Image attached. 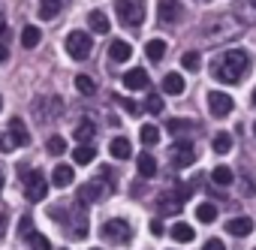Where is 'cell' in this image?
<instances>
[{
	"instance_id": "6da1fadb",
	"label": "cell",
	"mask_w": 256,
	"mask_h": 250,
	"mask_svg": "<svg viewBox=\"0 0 256 250\" xmlns=\"http://www.w3.org/2000/svg\"><path fill=\"white\" fill-rule=\"evenodd\" d=\"M247 70H250V54H247L244 48H229V52H223V54L214 60V66H211L214 78L223 82V84H238V82L247 76Z\"/></svg>"
},
{
	"instance_id": "7a4b0ae2",
	"label": "cell",
	"mask_w": 256,
	"mask_h": 250,
	"mask_svg": "<svg viewBox=\"0 0 256 250\" xmlns=\"http://www.w3.org/2000/svg\"><path fill=\"white\" fill-rule=\"evenodd\" d=\"M241 30L238 18H229V16H217L205 24V40L208 42H223V40H232L235 34Z\"/></svg>"
},
{
	"instance_id": "3957f363",
	"label": "cell",
	"mask_w": 256,
	"mask_h": 250,
	"mask_svg": "<svg viewBox=\"0 0 256 250\" xmlns=\"http://www.w3.org/2000/svg\"><path fill=\"white\" fill-rule=\"evenodd\" d=\"M22 184H24L28 202H42L46 193H48V181L40 169H22Z\"/></svg>"
},
{
	"instance_id": "277c9868",
	"label": "cell",
	"mask_w": 256,
	"mask_h": 250,
	"mask_svg": "<svg viewBox=\"0 0 256 250\" xmlns=\"http://www.w3.org/2000/svg\"><path fill=\"white\" fill-rule=\"evenodd\" d=\"M114 12L126 28H139L145 22V0H118Z\"/></svg>"
},
{
	"instance_id": "5b68a950",
	"label": "cell",
	"mask_w": 256,
	"mask_h": 250,
	"mask_svg": "<svg viewBox=\"0 0 256 250\" xmlns=\"http://www.w3.org/2000/svg\"><path fill=\"white\" fill-rule=\"evenodd\" d=\"M90 52H94V40H90V34H84V30H72V34L66 36V54H70L72 60H84Z\"/></svg>"
},
{
	"instance_id": "8992f818",
	"label": "cell",
	"mask_w": 256,
	"mask_h": 250,
	"mask_svg": "<svg viewBox=\"0 0 256 250\" xmlns=\"http://www.w3.org/2000/svg\"><path fill=\"white\" fill-rule=\"evenodd\" d=\"M102 238L108 244H126V241L133 238V229H130L126 220H106L102 223Z\"/></svg>"
},
{
	"instance_id": "52a82bcc",
	"label": "cell",
	"mask_w": 256,
	"mask_h": 250,
	"mask_svg": "<svg viewBox=\"0 0 256 250\" xmlns=\"http://www.w3.org/2000/svg\"><path fill=\"white\" fill-rule=\"evenodd\" d=\"M52 217H54V220H66V223H70V235H76V238H84V235H88V217H84L82 211L66 214V211L58 205V208H52Z\"/></svg>"
},
{
	"instance_id": "ba28073f",
	"label": "cell",
	"mask_w": 256,
	"mask_h": 250,
	"mask_svg": "<svg viewBox=\"0 0 256 250\" xmlns=\"http://www.w3.org/2000/svg\"><path fill=\"white\" fill-rule=\"evenodd\" d=\"M169 160H172V166H175V169H184V166H190V163L196 160V151H193V142H187V139H181V142H175V145L169 148Z\"/></svg>"
},
{
	"instance_id": "9c48e42d",
	"label": "cell",
	"mask_w": 256,
	"mask_h": 250,
	"mask_svg": "<svg viewBox=\"0 0 256 250\" xmlns=\"http://www.w3.org/2000/svg\"><path fill=\"white\" fill-rule=\"evenodd\" d=\"M208 108H211L214 118H229V112H232V96L223 94V90H211V94H208Z\"/></svg>"
},
{
	"instance_id": "30bf717a",
	"label": "cell",
	"mask_w": 256,
	"mask_h": 250,
	"mask_svg": "<svg viewBox=\"0 0 256 250\" xmlns=\"http://www.w3.org/2000/svg\"><path fill=\"white\" fill-rule=\"evenodd\" d=\"M157 12H160V18H163L166 24H178V22L184 18V6L178 4V0H160V4H157Z\"/></svg>"
},
{
	"instance_id": "8fae6325",
	"label": "cell",
	"mask_w": 256,
	"mask_h": 250,
	"mask_svg": "<svg viewBox=\"0 0 256 250\" xmlns=\"http://www.w3.org/2000/svg\"><path fill=\"white\" fill-rule=\"evenodd\" d=\"M235 18L241 28L256 24V0H235Z\"/></svg>"
},
{
	"instance_id": "7c38bea8",
	"label": "cell",
	"mask_w": 256,
	"mask_h": 250,
	"mask_svg": "<svg viewBox=\"0 0 256 250\" xmlns=\"http://www.w3.org/2000/svg\"><path fill=\"white\" fill-rule=\"evenodd\" d=\"M148 84H151V78H148V72H145L142 66L124 72V88H130V90H145Z\"/></svg>"
},
{
	"instance_id": "4fadbf2b",
	"label": "cell",
	"mask_w": 256,
	"mask_h": 250,
	"mask_svg": "<svg viewBox=\"0 0 256 250\" xmlns=\"http://www.w3.org/2000/svg\"><path fill=\"white\" fill-rule=\"evenodd\" d=\"M10 139H12L16 148H28L30 145V133H28V127H24L22 118H12L10 120Z\"/></svg>"
},
{
	"instance_id": "5bb4252c",
	"label": "cell",
	"mask_w": 256,
	"mask_h": 250,
	"mask_svg": "<svg viewBox=\"0 0 256 250\" xmlns=\"http://www.w3.org/2000/svg\"><path fill=\"white\" fill-rule=\"evenodd\" d=\"M102 196H106V187H102L100 181H88V184L78 187V202H82V205H90V202H96V199H102Z\"/></svg>"
},
{
	"instance_id": "9a60e30c",
	"label": "cell",
	"mask_w": 256,
	"mask_h": 250,
	"mask_svg": "<svg viewBox=\"0 0 256 250\" xmlns=\"http://www.w3.org/2000/svg\"><path fill=\"white\" fill-rule=\"evenodd\" d=\"M130 54H133V48H130V42H126V40H112V46H108V58H112L114 64L130 60Z\"/></svg>"
},
{
	"instance_id": "2e32d148",
	"label": "cell",
	"mask_w": 256,
	"mask_h": 250,
	"mask_svg": "<svg viewBox=\"0 0 256 250\" xmlns=\"http://www.w3.org/2000/svg\"><path fill=\"white\" fill-rule=\"evenodd\" d=\"M226 232L235 235V238H244V235L253 232V220H250V217H232V220L226 223Z\"/></svg>"
},
{
	"instance_id": "e0dca14e",
	"label": "cell",
	"mask_w": 256,
	"mask_h": 250,
	"mask_svg": "<svg viewBox=\"0 0 256 250\" xmlns=\"http://www.w3.org/2000/svg\"><path fill=\"white\" fill-rule=\"evenodd\" d=\"M157 205H160V211H166V214H178L181 205H184V199H181L178 193H163V196L157 199Z\"/></svg>"
},
{
	"instance_id": "ac0fdd59",
	"label": "cell",
	"mask_w": 256,
	"mask_h": 250,
	"mask_svg": "<svg viewBox=\"0 0 256 250\" xmlns=\"http://www.w3.org/2000/svg\"><path fill=\"white\" fill-rule=\"evenodd\" d=\"M163 90H166L169 96H181V94H184V78H181L178 72H169V76L163 78Z\"/></svg>"
},
{
	"instance_id": "d6986e66",
	"label": "cell",
	"mask_w": 256,
	"mask_h": 250,
	"mask_svg": "<svg viewBox=\"0 0 256 250\" xmlns=\"http://www.w3.org/2000/svg\"><path fill=\"white\" fill-rule=\"evenodd\" d=\"M136 169H139V175H142V178H154V175H157V160H154L151 154H139Z\"/></svg>"
},
{
	"instance_id": "ffe728a7",
	"label": "cell",
	"mask_w": 256,
	"mask_h": 250,
	"mask_svg": "<svg viewBox=\"0 0 256 250\" xmlns=\"http://www.w3.org/2000/svg\"><path fill=\"white\" fill-rule=\"evenodd\" d=\"M52 184L54 187H70L72 184V166H54V172H52Z\"/></svg>"
},
{
	"instance_id": "44dd1931",
	"label": "cell",
	"mask_w": 256,
	"mask_h": 250,
	"mask_svg": "<svg viewBox=\"0 0 256 250\" xmlns=\"http://www.w3.org/2000/svg\"><path fill=\"white\" fill-rule=\"evenodd\" d=\"M108 151H112V157L114 160H126L133 154V148H130V142H126L124 136H118V139H112V145H108Z\"/></svg>"
},
{
	"instance_id": "7402d4cb",
	"label": "cell",
	"mask_w": 256,
	"mask_h": 250,
	"mask_svg": "<svg viewBox=\"0 0 256 250\" xmlns=\"http://www.w3.org/2000/svg\"><path fill=\"white\" fill-rule=\"evenodd\" d=\"M60 16V0H40V18L52 22Z\"/></svg>"
},
{
	"instance_id": "603a6c76",
	"label": "cell",
	"mask_w": 256,
	"mask_h": 250,
	"mask_svg": "<svg viewBox=\"0 0 256 250\" xmlns=\"http://www.w3.org/2000/svg\"><path fill=\"white\" fill-rule=\"evenodd\" d=\"M88 22H90V30L94 34H108V18H106V12H100V10H94L90 16H88Z\"/></svg>"
},
{
	"instance_id": "cb8c5ba5",
	"label": "cell",
	"mask_w": 256,
	"mask_h": 250,
	"mask_svg": "<svg viewBox=\"0 0 256 250\" xmlns=\"http://www.w3.org/2000/svg\"><path fill=\"white\" fill-rule=\"evenodd\" d=\"M40 40H42V34H40V28H34V24H28V28L22 30V46H24V48H36V46H40Z\"/></svg>"
},
{
	"instance_id": "d4e9b609",
	"label": "cell",
	"mask_w": 256,
	"mask_h": 250,
	"mask_svg": "<svg viewBox=\"0 0 256 250\" xmlns=\"http://www.w3.org/2000/svg\"><path fill=\"white\" fill-rule=\"evenodd\" d=\"M211 151L214 154H229L232 151V133H217L214 142H211Z\"/></svg>"
},
{
	"instance_id": "484cf974",
	"label": "cell",
	"mask_w": 256,
	"mask_h": 250,
	"mask_svg": "<svg viewBox=\"0 0 256 250\" xmlns=\"http://www.w3.org/2000/svg\"><path fill=\"white\" fill-rule=\"evenodd\" d=\"M169 235L175 238V241H181V244H187V241H193V226H187V223H175L172 229H169Z\"/></svg>"
},
{
	"instance_id": "4316f807",
	"label": "cell",
	"mask_w": 256,
	"mask_h": 250,
	"mask_svg": "<svg viewBox=\"0 0 256 250\" xmlns=\"http://www.w3.org/2000/svg\"><path fill=\"white\" fill-rule=\"evenodd\" d=\"M139 139H142V145H148V148H154V145L160 142V130L154 127V124H145V127L139 130Z\"/></svg>"
},
{
	"instance_id": "83f0119b",
	"label": "cell",
	"mask_w": 256,
	"mask_h": 250,
	"mask_svg": "<svg viewBox=\"0 0 256 250\" xmlns=\"http://www.w3.org/2000/svg\"><path fill=\"white\" fill-rule=\"evenodd\" d=\"M145 54H148V60H163V54H166V42L163 40H151L148 46H145Z\"/></svg>"
},
{
	"instance_id": "f1b7e54d",
	"label": "cell",
	"mask_w": 256,
	"mask_h": 250,
	"mask_svg": "<svg viewBox=\"0 0 256 250\" xmlns=\"http://www.w3.org/2000/svg\"><path fill=\"white\" fill-rule=\"evenodd\" d=\"M94 157H96V151H94L90 145H78V148L72 151V160H76L78 166H88V163H94Z\"/></svg>"
},
{
	"instance_id": "f546056e",
	"label": "cell",
	"mask_w": 256,
	"mask_h": 250,
	"mask_svg": "<svg viewBox=\"0 0 256 250\" xmlns=\"http://www.w3.org/2000/svg\"><path fill=\"white\" fill-rule=\"evenodd\" d=\"M232 178H235V175H232V169H229V166H217V169L211 172V181H214L217 187H229V184H232Z\"/></svg>"
},
{
	"instance_id": "4dcf8cb0",
	"label": "cell",
	"mask_w": 256,
	"mask_h": 250,
	"mask_svg": "<svg viewBox=\"0 0 256 250\" xmlns=\"http://www.w3.org/2000/svg\"><path fill=\"white\" fill-rule=\"evenodd\" d=\"M196 217H199V223H214L217 220V205L214 202H202L196 208Z\"/></svg>"
},
{
	"instance_id": "1f68e13d",
	"label": "cell",
	"mask_w": 256,
	"mask_h": 250,
	"mask_svg": "<svg viewBox=\"0 0 256 250\" xmlns=\"http://www.w3.org/2000/svg\"><path fill=\"white\" fill-rule=\"evenodd\" d=\"M94 133H96V127H94V124H90V120H82V124H78V127H76V139H78L82 145H88V142L94 139Z\"/></svg>"
},
{
	"instance_id": "d6a6232c",
	"label": "cell",
	"mask_w": 256,
	"mask_h": 250,
	"mask_svg": "<svg viewBox=\"0 0 256 250\" xmlns=\"http://www.w3.org/2000/svg\"><path fill=\"white\" fill-rule=\"evenodd\" d=\"M166 127H169V133L178 136V133H190V130H193V120H187V118H172Z\"/></svg>"
},
{
	"instance_id": "836d02e7",
	"label": "cell",
	"mask_w": 256,
	"mask_h": 250,
	"mask_svg": "<svg viewBox=\"0 0 256 250\" xmlns=\"http://www.w3.org/2000/svg\"><path fill=\"white\" fill-rule=\"evenodd\" d=\"M76 88H78V94H84V96H94V94H96V84H94L90 76H76Z\"/></svg>"
},
{
	"instance_id": "e575fe53",
	"label": "cell",
	"mask_w": 256,
	"mask_h": 250,
	"mask_svg": "<svg viewBox=\"0 0 256 250\" xmlns=\"http://www.w3.org/2000/svg\"><path fill=\"white\" fill-rule=\"evenodd\" d=\"M28 244H30V250H52V244H48V238L46 235H40V232H28Z\"/></svg>"
},
{
	"instance_id": "d590c367",
	"label": "cell",
	"mask_w": 256,
	"mask_h": 250,
	"mask_svg": "<svg viewBox=\"0 0 256 250\" xmlns=\"http://www.w3.org/2000/svg\"><path fill=\"white\" fill-rule=\"evenodd\" d=\"M145 112L148 114H160L163 112V96L160 94H148L145 96Z\"/></svg>"
},
{
	"instance_id": "8d00e7d4",
	"label": "cell",
	"mask_w": 256,
	"mask_h": 250,
	"mask_svg": "<svg viewBox=\"0 0 256 250\" xmlns=\"http://www.w3.org/2000/svg\"><path fill=\"white\" fill-rule=\"evenodd\" d=\"M48 154H54V157H60L64 151H66V142H64V136H48Z\"/></svg>"
},
{
	"instance_id": "74e56055",
	"label": "cell",
	"mask_w": 256,
	"mask_h": 250,
	"mask_svg": "<svg viewBox=\"0 0 256 250\" xmlns=\"http://www.w3.org/2000/svg\"><path fill=\"white\" fill-rule=\"evenodd\" d=\"M199 60H202V58H199V52H187V54L181 58V64H184V70H190V72H196V70L202 66Z\"/></svg>"
},
{
	"instance_id": "f35d334b",
	"label": "cell",
	"mask_w": 256,
	"mask_h": 250,
	"mask_svg": "<svg viewBox=\"0 0 256 250\" xmlns=\"http://www.w3.org/2000/svg\"><path fill=\"white\" fill-rule=\"evenodd\" d=\"M30 229H34V220H30V214H24V217L18 220V235H22V238H28V232H30Z\"/></svg>"
},
{
	"instance_id": "ab89813d",
	"label": "cell",
	"mask_w": 256,
	"mask_h": 250,
	"mask_svg": "<svg viewBox=\"0 0 256 250\" xmlns=\"http://www.w3.org/2000/svg\"><path fill=\"white\" fill-rule=\"evenodd\" d=\"M118 102H120V106H124L126 112H130V114H139V106H136L133 100H126V96H118Z\"/></svg>"
},
{
	"instance_id": "60d3db41",
	"label": "cell",
	"mask_w": 256,
	"mask_h": 250,
	"mask_svg": "<svg viewBox=\"0 0 256 250\" xmlns=\"http://www.w3.org/2000/svg\"><path fill=\"white\" fill-rule=\"evenodd\" d=\"M202 250H226V244H223V241H220V238H208V241H205V247H202Z\"/></svg>"
},
{
	"instance_id": "b9f144b4",
	"label": "cell",
	"mask_w": 256,
	"mask_h": 250,
	"mask_svg": "<svg viewBox=\"0 0 256 250\" xmlns=\"http://www.w3.org/2000/svg\"><path fill=\"white\" fill-rule=\"evenodd\" d=\"M12 148H16V145H12V139H10L6 133H0V151L6 154V151H12Z\"/></svg>"
},
{
	"instance_id": "7bdbcfd3",
	"label": "cell",
	"mask_w": 256,
	"mask_h": 250,
	"mask_svg": "<svg viewBox=\"0 0 256 250\" xmlns=\"http://www.w3.org/2000/svg\"><path fill=\"white\" fill-rule=\"evenodd\" d=\"M166 229H163V223L160 220H151V235H163Z\"/></svg>"
},
{
	"instance_id": "ee69618b",
	"label": "cell",
	"mask_w": 256,
	"mask_h": 250,
	"mask_svg": "<svg viewBox=\"0 0 256 250\" xmlns=\"http://www.w3.org/2000/svg\"><path fill=\"white\" fill-rule=\"evenodd\" d=\"M6 235V211H0V238Z\"/></svg>"
},
{
	"instance_id": "f6af8a7d",
	"label": "cell",
	"mask_w": 256,
	"mask_h": 250,
	"mask_svg": "<svg viewBox=\"0 0 256 250\" xmlns=\"http://www.w3.org/2000/svg\"><path fill=\"white\" fill-rule=\"evenodd\" d=\"M6 58H10V48H6L4 42H0V66H4V64H6Z\"/></svg>"
},
{
	"instance_id": "bcb514c9",
	"label": "cell",
	"mask_w": 256,
	"mask_h": 250,
	"mask_svg": "<svg viewBox=\"0 0 256 250\" xmlns=\"http://www.w3.org/2000/svg\"><path fill=\"white\" fill-rule=\"evenodd\" d=\"M244 193H247V196H253V193H256V187H253V181H250V178H244Z\"/></svg>"
},
{
	"instance_id": "7dc6e473",
	"label": "cell",
	"mask_w": 256,
	"mask_h": 250,
	"mask_svg": "<svg viewBox=\"0 0 256 250\" xmlns=\"http://www.w3.org/2000/svg\"><path fill=\"white\" fill-rule=\"evenodd\" d=\"M4 30H6V18H4V16H0V34H4Z\"/></svg>"
},
{
	"instance_id": "c3c4849f",
	"label": "cell",
	"mask_w": 256,
	"mask_h": 250,
	"mask_svg": "<svg viewBox=\"0 0 256 250\" xmlns=\"http://www.w3.org/2000/svg\"><path fill=\"white\" fill-rule=\"evenodd\" d=\"M0 193H4V172H0Z\"/></svg>"
},
{
	"instance_id": "681fc988",
	"label": "cell",
	"mask_w": 256,
	"mask_h": 250,
	"mask_svg": "<svg viewBox=\"0 0 256 250\" xmlns=\"http://www.w3.org/2000/svg\"><path fill=\"white\" fill-rule=\"evenodd\" d=\"M253 106H256V88H253Z\"/></svg>"
},
{
	"instance_id": "f907efd6",
	"label": "cell",
	"mask_w": 256,
	"mask_h": 250,
	"mask_svg": "<svg viewBox=\"0 0 256 250\" xmlns=\"http://www.w3.org/2000/svg\"><path fill=\"white\" fill-rule=\"evenodd\" d=\"M199 4H211V0H199Z\"/></svg>"
},
{
	"instance_id": "816d5d0a",
	"label": "cell",
	"mask_w": 256,
	"mask_h": 250,
	"mask_svg": "<svg viewBox=\"0 0 256 250\" xmlns=\"http://www.w3.org/2000/svg\"><path fill=\"white\" fill-rule=\"evenodd\" d=\"M0 108H4V100H0Z\"/></svg>"
},
{
	"instance_id": "f5cc1de1",
	"label": "cell",
	"mask_w": 256,
	"mask_h": 250,
	"mask_svg": "<svg viewBox=\"0 0 256 250\" xmlns=\"http://www.w3.org/2000/svg\"><path fill=\"white\" fill-rule=\"evenodd\" d=\"M253 133H256V124H253Z\"/></svg>"
},
{
	"instance_id": "db71d44e",
	"label": "cell",
	"mask_w": 256,
	"mask_h": 250,
	"mask_svg": "<svg viewBox=\"0 0 256 250\" xmlns=\"http://www.w3.org/2000/svg\"><path fill=\"white\" fill-rule=\"evenodd\" d=\"M94 250H100V247H94Z\"/></svg>"
},
{
	"instance_id": "11a10c76",
	"label": "cell",
	"mask_w": 256,
	"mask_h": 250,
	"mask_svg": "<svg viewBox=\"0 0 256 250\" xmlns=\"http://www.w3.org/2000/svg\"><path fill=\"white\" fill-rule=\"evenodd\" d=\"M253 250H256V247H253Z\"/></svg>"
}]
</instances>
